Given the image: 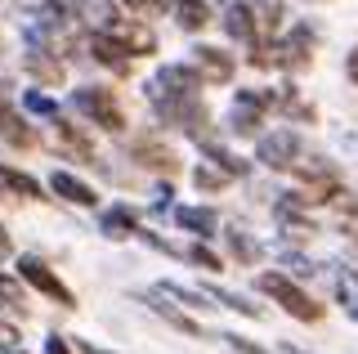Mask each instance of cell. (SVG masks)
Listing matches in <instances>:
<instances>
[{"label":"cell","mask_w":358,"mask_h":354,"mask_svg":"<svg viewBox=\"0 0 358 354\" xmlns=\"http://www.w3.org/2000/svg\"><path fill=\"white\" fill-rule=\"evenodd\" d=\"M148 99L157 117L184 126L193 139L206 135V108H201V76L193 68H162L148 85Z\"/></svg>","instance_id":"obj_1"},{"label":"cell","mask_w":358,"mask_h":354,"mask_svg":"<svg viewBox=\"0 0 358 354\" xmlns=\"http://www.w3.org/2000/svg\"><path fill=\"white\" fill-rule=\"evenodd\" d=\"M224 27H229V36H238V41H246V45L260 50L264 41L278 36V27H282V9H278V5H229Z\"/></svg>","instance_id":"obj_2"},{"label":"cell","mask_w":358,"mask_h":354,"mask_svg":"<svg viewBox=\"0 0 358 354\" xmlns=\"http://www.w3.org/2000/svg\"><path fill=\"white\" fill-rule=\"evenodd\" d=\"M255 287H260L264 296H273V301L282 305L291 318H300V323H318V318H322V305L309 301V292H300V287L291 283L287 274H260V278H255Z\"/></svg>","instance_id":"obj_3"},{"label":"cell","mask_w":358,"mask_h":354,"mask_svg":"<svg viewBox=\"0 0 358 354\" xmlns=\"http://www.w3.org/2000/svg\"><path fill=\"white\" fill-rule=\"evenodd\" d=\"M90 14H94V27H99V31H108L112 41H121L130 54H152V50H157V36H152V31L143 27V23H130V18H121L112 5H94Z\"/></svg>","instance_id":"obj_4"},{"label":"cell","mask_w":358,"mask_h":354,"mask_svg":"<svg viewBox=\"0 0 358 354\" xmlns=\"http://www.w3.org/2000/svg\"><path fill=\"white\" fill-rule=\"evenodd\" d=\"M260 50H273V54H255V63H273V68H305V63L313 59V31L309 27H291L282 41H264Z\"/></svg>","instance_id":"obj_5"},{"label":"cell","mask_w":358,"mask_h":354,"mask_svg":"<svg viewBox=\"0 0 358 354\" xmlns=\"http://www.w3.org/2000/svg\"><path fill=\"white\" fill-rule=\"evenodd\" d=\"M72 108H76V113H85L94 126L112 130V135L126 130V117H121V108L112 104V94L103 90V85H81V90H72Z\"/></svg>","instance_id":"obj_6"},{"label":"cell","mask_w":358,"mask_h":354,"mask_svg":"<svg viewBox=\"0 0 358 354\" xmlns=\"http://www.w3.org/2000/svg\"><path fill=\"white\" fill-rule=\"evenodd\" d=\"M193 72L201 76V85H229L233 81V59L215 45H197L193 50Z\"/></svg>","instance_id":"obj_7"},{"label":"cell","mask_w":358,"mask_h":354,"mask_svg":"<svg viewBox=\"0 0 358 354\" xmlns=\"http://www.w3.org/2000/svg\"><path fill=\"white\" fill-rule=\"evenodd\" d=\"M273 104V94H251L242 90L233 99V130L238 135H260V121H264V108Z\"/></svg>","instance_id":"obj_8"},{"label":"cell","mask_w":358,"mask_h":354,"mask_svg":"<svg viewBox=\"0 0 358 354\" xmlns=\"http://www.w3.org/2000/svg\"><path fill=\"white\" fill-rule=\"evenodd\" d=\"M300 157V139L291 130H273V135L260 139V162L264 166H278V171H291V162Z\"/></svg>","instance_id":"obj_9"},{"label":"cell","mask_w":358,"mask_h":354,"mask_svg":"<svg viewBox=\"0 0 358 354\" xmlns=\"http://www.w3.org/2000/svg\"><path fill=\"white\" fill-rule=\"evenodd\" d=\"M18 274H22V283H31L36 287V292H45V296H54V301H59L63 309H72L76 301H72V292H67V287L54 278L50 269H45L41 260H18Z\"/></svg>","instance_id":"obj_10"},{"label":"cell","mask_w":358,"mask_h":354,"mask_svg":"<svg viewBox=\"0 0 358 354\" xmlns=\"http://www.w3.org/2000/svg\"><path fill=\"white\" fill-rule=\"evenodd\" d=\"M130 157L139 162V166H148V171H166V175H175V171H179V157H175V153L166 148V143L148 139V135L130 143Z\"/></svg>","instance_id":"obj_11"},{"label":"cell","mask_w":358,"mask_h":354,"mask_svg":"<svg viewBox=\"0 0 358 354\" xmlns=\"http://www.w3.org/2000/svg\"><path fill=\"white\" fill-rule=\"evenodd\" d=\"M22 68L36 76V81H45V85H59V81H63V63H59V54L45 50V45H31L27 54H22Z\"/></svg>","instance_id":"obj_12"},{"label":"cell","mask_w":358,"mask_h":354,"mask_svg":"<svg viewBox=\"0 0 358 354\" xmlns=\"http://www.w3.org/2000/svg\"><path fill=\"white\" fill-rule=\"evenodd\" d=\"M90 50H94V59L108 63L112 72H130V50L121 45V41H112L108 31H94V36H90Z\"/></svg>","instance_id":"obj_13"},{"label":"cell","mask_w":358,"mask_h":354,"mask_svg":"<svg viewBox=\"0 0 358 354\" xmlns=\"http://www.w3.org/2000/svg\"><path fill=\"white\" fill-rule=\"evenodd\" d=\"M50 184H54V193H59V197H67V202H76V206H94L99 202V193L90 189V184H81L76 175H67V171H54Z\"/></svg>","instance_id":"obj_14"},{"label":"cell","mask_w":358,"mask_h":354,"mask_svg":"<svg viewBox=\"0 0 358 354\" xmlns=\"http://www.w3.org/2000/svg\"><path fill=\"white\" fill-rule=\"evenodd\" d=\"M175 225H179V229H188V234L210 238L220 220H215V211H206V206H179V211H175Z\"/></svg>","instance_id":"obj_15"},{"label":"cell","mask_w":358,"mask_h":354,"mask_svg":"<svg viewBox=\"0 0 358 354\" xmlns=\"http://www.w3.org/2000/svg\"><path fill=\"white\" fill-rule=\"evenodd\" d=\"M0 135L14 143V148H36V130H31L18 113H9V108H0Z\"/></svg>","instance_id":"obj_16"},{"label":"cell","mask_w":358,"mask_h":354,"mask_svg":"<svg viewBox=\"0 0 358 354\" xmlns=\"http://www.w3.org/2000/svg\"><path fill=\"white\" fill-rule=\"evenodd\" d=\"M143 305H148L152 314H162V318H166V323H171V327H179V332H184V337H201V327L193 323V318H188V314H179L175 305H166V301H162V296H157V292H148V296H143Z\"/></svg>","instance_id":"obj_17"},{"label":"cell","mask_w":358,"mask_h":354,"mask_svg":"<svg viewBox=\"0 0 358 354\" xmlns=\"http://www.w3.org/2000/svg\"><path fill=\"white\" fill-rule=\"evenodd\" d=\"M99 229H103V238H112V242L130 238L134 234V211L130 206H108L103 220H99Z\"/></svg>","instance_id":"obj_18"},{"label":"cell","mask_w":358,"mask_h":354,"mask_svg":"<svg viewBox=\"0 0 358 354\" xmlns=\"http://www.w3.org/2000/svg\"><path fill=\"white\" fill-rule=\"evenodd\" d=\"M54 130H59V143L63 148H72V157H81V162H94V143H90L81 130L72 126V121H63V117H54Z\"/></svg>","instance_id":"obj_19"},{"label":"cell","mask_w":358,"mask_h":354,"mask_svg":"<svg viewBox=\"0 0 358 354\" xmlns=\"http://www.w3.org/2000/svg\"><path fill=\"white\" fill-rule=\"evenodd\" d=\"M0 193H14V197H45L41 193V184L31 180V175H22V171H9V166H0Z\"/></svg>","instance_id":"obj_20"},{"label":"cell","mask_w":358,"mask_h":354,"mask_svg":"<svg viewBox=\"0 0 358 354\" xmlns=\"http://www.w3.org/2000/svg\"><path fill=\"white\" fill-rule=\"evenodd\" d=\"M171 5H175V23L184 27V31H197V27H206V18H210L206 0H171Z\"/></svg>","instance_id":"obj_21"},{"label":"cell","mask_w":358,"mask_h":354,"mask_svg":"<svg viewBox=\"0 0 358 354\" xmlns=\"http://www.w3.org/2000/svg\"><path fill=\"white\" fill-rule=\"evenodd\" d=\"M197 143H201V148H206V157L215 162V166H224V171H229V175H246V162H242V157H233L229 148H220V143L210 139V135H201Z\"/></svg>","instance_id":"obj_22"},{"label":"cell","mask_w":358,"mask_h":354,"mask_svg":"<svg viewBox=\"0 0 358 354\" xmlns=\"http://www.w3.org/2000/svg\"><path fill=\"white\" fill-rule=\"evenodd\" d=\"M206 301H215L224 309H242V314H251V318H260V305H251V301H242V296H233V292H206Z\"/></svg>","instance_id":"obj_23"},{"label":"cell","mask_w":358,"mask_h":354,"mask_svg":"<svg viewBox=\"0 0 358 354\" xmlns=\"http://www.w3.org/2000/svg\"><path fill=\"white\" fill-rule=\"evenodd\" d=\"M22 108H27V113H36V117H59V104H54V99H45L41 90H27V94H22Z\"/></svg>","instance_id":"obj_24"},{"label":"cell","mask_w":358,"mask_h":354,"mask_svg":"<svg viewBox=\"0 0 358 354\" xmlns=\"http://www.w3.org/2000/svg\"><path fill=\"white\" fill-rule=\"evenodd\" d=\"M179 256H188V260L197 264V269H206V274H220V269H224V264H220V256H210L206 247H188V251H179Z\"/></svg>","instance_id":"obj_25"},{"label":"cell","mask_w":358,"mask_h":354,"mask_svg":"<svg viewBox=\"0 0 358 354\" xmlns=\"http://www.w3.org/2000/svg\"><path fill=\"white\" fill-rule=\"evenodd\" d=\"M0 305H5V309H22V287L9 283L5 274H0Z\"/></svg>","instance_id":"obj_26"},{"label":"cell","mask_w":358,"mask_h":354,"mask_svg":"<svg viewBox=\"0 0 358 354\" xmlns=\"http://www.w3.org/2000/svg\"><path fill=\"white\" fill-rule=\"evenodd\" d=\"M229 242H233V256H242V260H255V256H260V247H255L242 229H238V234H229Z\"/></svg>","instance_id":"obj_27"},{"label":"cell","mask_w":358,"mask_h":354,"mask_svg":"<svg viewBox=\"0 0 358 354\" xmlns=\"http://www.w3.org/2000/svg\"><path fill=\"white\" fill-rule=\"evenodd\" d=\"M193 184H197V189H220V184H224V175H220V171H210V166L201 162L197 171H193Z\"/></svg>","instance_id":"obj_28"},{"label":"cell","mask_w":358,"mask_h":354,"mask_svg":"<svg viewBox=\"0 0 358 354\" xmlns=\"http://www.w3.org/2000/svg\"><path fill=\"white\" fill-rule=\"evenodd\" d=\"M121 5H130L134 14H157V9H166L171 0H121Z\"/></svg>","instance_id":"obj_29"},{"label":"cell","mask_w":358,"mask_h":354,"mask_svg":"<svg viewBox=\"0 0 358 354\" xmlns=\"http://www.w3.org/2000/svg\"><path fill=\"white\" fill-rule=\"evenodd\" d=\"M224 341H229V346L238 350V354H268V350H260L255 341H246V337H224Z\"/></svg>","instance_id":"obj_30"},{"label":"cell","mask_w":358,"mask_h":354,"mask_svg":"<svg viewBox=\"0 0 358 354\" xmlns=\"http://www.w3.org/2000/svg\"><path fill=\"white\" fill-rule=\"evenodd\" d=\"M14 341H18V332L9 327V323H0V354H5V350H14Z\"/></svg>","instance_id":"obj_31"},{"label":"cell","mask_w":358,"mask_h":354,"mask_svg":"<svg viewBox=\"0 0 358 354\" xmlns=\"http://www.w3.org/2000/svg\"><path fill=\"white\" fill-rule=\"evenodd\" d=\"M45 354H72V350H67V341H63V337H50V346H45Z\"/></svg>","instance_id":"obj_32"},{"label":"cell","mask_w":358,"mask_h":354,"mask_svg":"<svg viewBox=\"0 0 358 354\" xmlns=\"http://www.w3.org/2000/svg\"><path fill=\"white\" fill-rule=\"evenodd\" d=\"M345 72H350V81H354V85H358V50H354V54H350V59H345Z\"/></svg>","instance_id":"obj_33"},{"label":"cell","mask_w":358,"mask_h":354,"mask_svg":"<svg viewBox=\"0 0 358 354\" xmlns=\"http://www.w3.org/2000/svg\"><path fill=\"white\" fill-rule=\"evenodd\" d=\"M76 5H81V0H54V9H59V14H72Z\"/></svg>","instance_id":"obj_34"},{"label":"cell","mask_w":358,"mask_h":354,"mask_svg":"<svg viewBox=\"0 0 358 354\" xmlns=\"http://www.w3.org/2000/svg\"><path fill=\"white\" fill-rule=\"evenodd\" d=\"M345 309H350V314L358 318V296H345Z\"/></svg>","instance_id":"obj_35"},{"label":"cell","mask_w":358,"mask_h":354,"mask_svg":"<svg viewBox=\"0 0 358 354\" xmlns=\"http://www.w3.org/2000/svg\"><path fill=\"white\" fill-rule=\"evenodd\" d=\"M9 256V238H5V229H0V260Z\"/></svg>","instance_id":"obj_36"},{"label":"cell","mask_w":358,"mask_h":354,"mask_svg":"<svg viewBox=\"0 0 358 354\" xmlns=\"http://www.w3.org/2000/svg\"><path fill=\"white\" fill-rule=\"evenodd\" d=\"M85 354H108V350H94V346H85Z\"/></svg>","instance_id":"obj_37"},{"label":"cell","mask_w":358,"mask_h":354,"mask_svg":"<svg viewBox=\"0 0 358 354\" xmlns=\"http://www.w3.org/2000/svg\"><path fill=\"white\" fill-rule=\"evenodd\" d=\"M287 354H305V350H296V346H287Z\"/></svg>","instance_id":"obj_38"}]
</instances>
